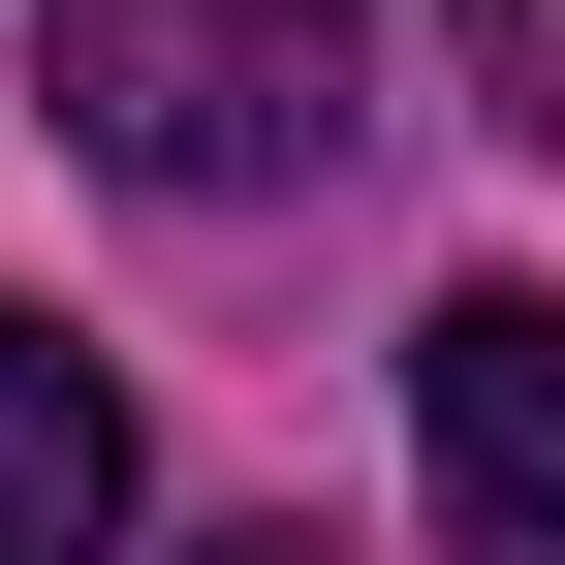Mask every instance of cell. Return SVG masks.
<instances>
[{"instance_id":"cell-1","label":"cell","mask_w":565,"mask_h":565,"mask_svg":"<svg viewBox=\"0 0 565 565\" xmlns=\"http://www.w3.org/2000/svg\"><path fill=\"white\" fill-rule=\"evenodd\" d=\"M377 95V0H63V158L126 189H282Z\"/></svg>"},{"instance_id":"cell-2","label":"cell","mask_w":565,"mask_h":565,"mask_svg":"<svg viewBox=\"0 0 565 565\" xmlns=\"http://www.w3.org/2000/svg\"><path fill=\"white\" fill-rule=\"evenodd\" d=\"M408 440H440L471 565H565V282H440L408 315Z\"/></svg>"},{"instance_id":"cell-3","label":"cell","mask_w":565,"mask_h":565,"mask_svg":"<svg viewBox=\"0 0 565 565\" xmlns=\"http://www.w3.org/2000/svg\"><path fill=\"white\" fill-rule=\"evenodd\" d=\"M0 565H126V377L63 315H0Z\"/></svg>"},{"instance_id":"cell-4","label":"cell","mask_w":565,"mask_h":565,"mask_svg":"<svg viewBox=\"0 0 565 565\" xmlns=\"http://www.w3.org/2000/svg\"><path fill=\"white\" fill-rule=\"evenodd\" d=\"M189 565H315V534H189Z\"/></svg>"}]
</instances>
